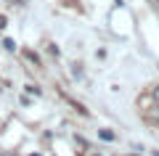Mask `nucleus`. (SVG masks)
<instances>
[{
	"label": "nucleus",
	"instance_id": "f03ea898",
	"mask_svg": "<svg viewBox=\"0 0 159 156\" xmlns=\"http://www.w3.org/2000/svg\"><path fill=\"white\" fill-rule=\"evenodd\" d=\"M3 45H6V50H16V42H13V40H3Z\"/></svg>",
	"mask_w": 159,
	"mask_h": 156
},
{
	"label": "nucleus",
	"instance_id": "0eeeda50",
	"mask_svg": "<svg viewBox=\"0 0 159 156\" xmlns=\"http://www.w3.org/2000/svg\"><path fill=\"white\" fill-rule=\"evenodd\" d=\"M32 156H40V154H32Z\"/></svg>",
	"mask_w": 159,
	"mask_h": 156
},
{
	"label": "nucleus",
	"instance_id": "7ed1b4c3",
	"mask_svg": "<svg viewBox=\"0 0 159 156\" xmlns=\"http://www.w3.org/2000/svg\"><path fill=\"white\" fill-rule=\"evenodd\" d=\"M27 93H32V95H40V87H34V85H29V87H27Z\"/></svg>",
	"mask_w": 159,
	"mask_h": 156
},
{
	"label": "nucleus",
	"instance_id": "39448f33",
	"mask_svg": "<svg viewBox=\"0 0 159 156\" xmlns=\"http://www.w3.org/2000/svg\"><path fill=\"white\" fill-rule=\"evenodd\" d=\"M0 29H6V16H0Z\"/></svg>",
	"mask_w": 159,
	"mask_h": 156
},
{
	"label": "nucleus",
	"instance_id": "f257e3e1",
	"mask_svg": "<svg viewBox=\"0 0 159 156\" xmlns=\"http://www.w3.org/2000/svg\"><path fill=\"white\" fill-rule=\"evenodd\" d=\"M98 138H101V140H114V132H111V130H101Z\"/></svg>",
	"mask_w": 159,
	"mask_h": 156
},
{
	"label": "nucleus",
	"instance_id": "423d86ee",
	"mask_svg": "<svg viewBox=\"0 0 159 156\" xmlns=\"http://www.w3.org/2000/svg\"><path fill=\"white\" fill-rule=\"evenodd\" d=\"M8 3H13V6H21V0H8Z\"/></svg>",
	"mask_w": 159,
	"mask_h": 156
},
{
	"label": "nucleus",
	"instance_id": "6e6552de",
	"mask_svg": "<svg viewBox=\"0 0 159 156\" xmlns=\"http://www.w3.org/2000/svg\"><path fill=\"white\" fill-rule=\"evenodd\" d=\"M93 156H98V154H93Z\"/></svg>",
	"mask_w": 159,
	"mask_h": 156
},
{
	"label": "nucleus",
	"instance_id": "20e7f679",
	"mask_svg": "<svg viewBox=\"0 0 159 156\" xmlns=\"http://www.w3.org/2000/svg\"><path fill=\"white\" fill-rule=\"evenodd\" d=\"M151 98H157V100H159V87H154V90H151Z\"/></svg>",
	"mask_w": 159,
	"mask_h": 156
}]
</instances>
